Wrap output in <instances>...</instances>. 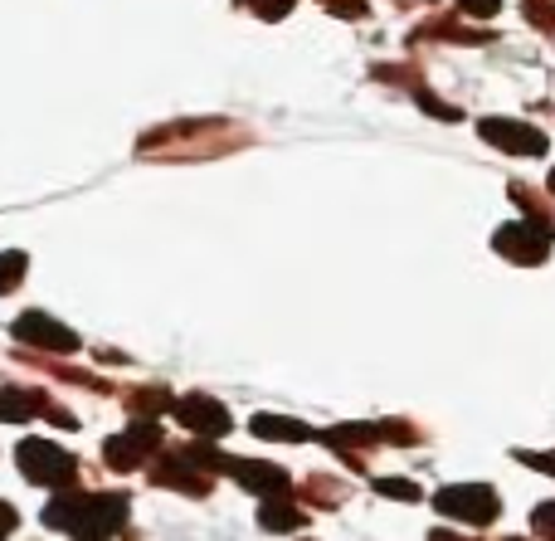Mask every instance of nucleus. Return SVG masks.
Here are the masks:
<instances>
[{
	"mask_svg": "<svg viewBox=\"0 0 555 541\" xmlns=\"http://www.w3.org/2000/svg\"><path fill=\"white\" fill-rule=\"evenodd\" d=\"M156 488H176V493H191V498H210L215 474H205L201 464L191 459V445H162L152 454V468H146Z\"/></svg>",
	"mask_w": 555,
	"mask_h": 541,
	"instance_id": "obj_3",
	"label": "nucleus"
},
{
	"mask_svg": "<svg viewBox=\"0 0 555 541\" xmlns=\"http://www.w3.org/2000/svg\"><path fill=\"white\" fill-rule=\"evenodd\" d=\"M434 507L463 527H492L502 517V498L488 484H449L434 493Z\"/></svg>",
	"mask_w": 555,
	"mask_h": 541,
	"instance_id": "obj_4",
	"label": "nucleus"
},
{
	"mask_svg": "<svg viewBox=\"0 0 555 541\" xmlns=\"http://www.w3.org/2000/svg\"><path fill=\"white\" fill-rule=\"evenodd\" d=\"M517 464H527V468H537V474H551V478H555V449H551V454H531V449H517Z\"/></svg>",
	"mask_w": 555,
	"mask_h": 541,
	"instance_id": "obj_21",
	"label": "nucleus"
},
{
	"mask_svg": "<svg viewBox=\"0 0 555 541\" xmlns=\"http://www.w3.org/2000/svg\"><path fill=\"white\" fill-rule=\"evenodd\" d=\"M371 488L380 498H395V503H420L424 498V488L410 484V478H371Z\"/></svg>",
	"mask_w": 555,
	"mask_h": 541,
	"instance_id": "obj_16",
	"label": "nucleus"
},
{
	"mask_svg": "<svg viewBox=\"0 0 555 541\" xmlns=\"http://www.w3.org/2000/svg\"><path fill=\"white\" fill-rule=\"evenodd\" d=\"M346 498H351V488H346L341 478H326V474L302 478V503L307 507H341Z\"/></svg>",
	"mask_w": 555,
	"mask_h": 541,
	"instance_id": "obj_15",
	"label": "nucleus"
},
{
	"mask_svg": "<svg viewBox=\"0 0 555 541\" xmlns=\"http://www.w3.org/2000/svg\"><path fill=\"white\" fill-rule=\"evenodd\" d=\"M249 429L259 439H278V445H307V439H322L312 425H302V420H287V415H254Z\"/></svg>",
	"mask_w": 555,
	"mask_h": 541,
	"instance_id": "obj_14",
	"label": "nucleus"
},
{
	"mask_svg": "<svg viewBox=\"0 0 555 541\" xmlns=\"http://www.w3.org/2000/svg\"><path fill=\"white\" fill-rule=\"evenodd\" d=\"M240 5H254V15H269V20H283L293 10V0H240Z\"/></svg>",
	"mask_w": 555,
	"mask_h": 541,
	"instance_id": "obj_22",
	"label": "nucleus"
},
{
	"mask_svg": "<svg viewBox=\"0 0 555 541\" xmlns=\"http://www.w3.org/2000/svg\"><path fill=\"white\" fill-rule=\"evenodd\" d=\"M10 332H15V342H25L35 351H78V332L54 322L49 312H20Z\"/></svg>",
	"mask_w": 555,
	"mask_h": 541,
	"instance_id": "obj_8",
	"label": "nucleus"
},
{
	"mask_svg": "<svg viewBox=\"0 0 555 541\" xmlns=\"http://www.w3.org/2000/svg\"><path fill=\"white\" fill-rule=\"evenodd\" d=\"M482 142L502 146V152H517V156H546V132L527 123H512V117H482L478 123Z\"/></svg>",
	"mask_w": 555,
	"mask_h": 541,
	"instance_id": "obj_10",
	"label": "nucleus"
},
{
	"mask_svg": "<svg viewBox=\"0 0 555 541\" xmlns=\"http://www.w3.org/2000/svg\"><path fill=\"white\" fill-rule=\"evenodd\" d=\"M551 191H555V171H551Z\"/></svg>",
	"mask_w": 555,
	"mask_h": 541,
	"instance_id": "obj_26",
	"label": "nucleus"
},
{
	"mask_svg": "<svg viewBox=\"0 0 555 541\" xmlns=\"http://www.w3.org/2000/svg\"><path fill=\"white\" fill-rule=\"evenodd\" d=\"M293 493L283 498H263L259 503V527L263 532H302L307 527V503H287Z\"/></svg>",
	"mask_w": 555,
	"mask_h": 541,
	"instance_id": "obj_13",
	"label": "nucleus"
},
{
	"mask_svg": "<svg viewBox=\"0 0 555 541\" xmlns=\"http://www.w3.org/2000/svg\"><path fill=\"white\" fill-rule=\"evenodd\" d=\"M15 527H20V513H15L10 503H0V541L15 537Z\"/></svg>",
	"mask_w": 555,
	"mask_h": 541,
	"instance_id": "obj_24",
	"label": "nucleus"
},
{
	"mask_svg": "<svg viewBox=\"0 0 555 541\" xmlns=\"http://www.w3.org/2000/svg\"><path fill=\"white\" fill-rule=\"evenodd\" d=\"M171 415L201 439H220V435H230V425H234L224 400H210V396H181L171 405Z\"/></svg>",
	"mask_w": 555,
	"mask_h": 541,
	"instance_id": "obj_9",
	"label": "nucleus"
},
{
	"mask_svg": "<svg viewBox=\"0 0 555 541\" xmlns=\"http://www.w3.org/2000/svg\"><path fill=\"white\" fill-rule=\"evenodd\" d=\"M531 532L546 537V541H555V503H541L537 513H531Z\"/></svg>",
	"mask_w": 555,
	"mask_h": 541,
	"instance_id": "obj_20",
	"label": "nucleus"
},
{
	"mask_svg": "<svg viewBox=\"0 0 555 541\" xmlns=\"http://www.w3.org/2000/svg\"><path fill=\"white\" fill-rule=\"evenodd\" d=\"M162 445L166 439H162V425H156V420H132L127 435H117L103 445V464L113 468V474H132V468H142Z\"/></svg>",
	"mask_w": 555,
	"mask_h": 541,
	"instance_id": "obj_6",
	"label": "nucleus"
},
{
	"mask_svg": "<svg viewBox=\"0 0 555 541\" xmlns=\"http://www.w3.org/2000/svg\"><path fill=\"white\" fill-rule=\"evenodd\" d=\"M224 474L240 478V484L249 488V493H259V498L293 493V478H287L278 464H263V459H234V454H224Z\"/></svg>",
	"mask_w": 555,
	"mask_h": 541,
	"instance_id": "obj_12",
	"label": "nucleus"
},
{
	"mask_svg": "<svg viewBox=\"0 0 555 541\" xmlns=\"http://www.w3.org/2000/svg\"><path fill=\"white\" fill-rule=\"evenodd\" d=\"M0 420L5 425H25V420H49L59 429H78V415L68 405H54L44 390H20V386H5L0 390Z\"/></svg>",
	"mask_w": 555,
	"mask_h": 541,
	"instance_id": "obj_7",
	"label": "nucleus"
},
{
	"mask_svg": "<svg viewBox=\"0 0 555 541\" xmlns=\"http://www.w3.org/2000/svg\"><path fill=\"white\" fill-rule=\"evenodd\" d=\"M132 498L127 493H83V488H59L44 507L49 532H68L74 541H113L127 532Z\"/></svg>",
	"mask_w": 555,
	"mask_h": 541,
	"instance_id": "obj_1",
	"label": "nucleus"
},
{
	"mask_svg": "<svg viewBox=\"0 0 555 541\" xmlns=\"http://www.w3.org/2000/svg\"><path fill=\"white\" fill-rule=\"evenodd\" d=\"M15 464H20V474L39 488H78V474H83L78 459L68 454V449H59L54 439H20Z\"/></svg>",
	"mask_w": 555,
	"mask_h": 541,
	"instance_id": "obj_2",
	"label": "nucleus"
},
{
	"mask_svg": "<svg viewBox=\"0 0 555 541\" xmlns=\"http://www.w3.org/2000/svg\"><path fill=\"white\" fill-rule=\"evenodd\" d=\"M429 541H482V537H463V532H443V527H439V532H429Z\"/></svg>",
	"mask_w": 555,
	"mask_h": 541,
	"instance_id": "obj_25",
	"label": "nucleus"
},
{
	"mask_svg": "<svg viewBox=\"0 0 555 541\" xmlns=\"http://www.w3.org/2000/svg\"><path fill=\"white\" fill-rule=\"evenodd\" d=\"M25 269H29V259H25L20 249H5V254H0V293L15 288V283L25 279Z\"/></svg>",
	"mask_w": 555,
	"mask_h": 541,
	"instance_id": "obj_17",
	"label": "nucleus"
},
{
	"mask_svg": "<svg viewBox=\"0 0 555 541\" xmlns=\"http://www.w3.org/2000/svg\"><path fill=\"white\" fill-rule=\"evenodd\" d=\"M414 103H420L424 113H434V117H449V123H459V117H463L453 103H439V98H434L429 88H414Z\"/></svg>",
	"mask_w": 555,
	"mask_h": 541,
	"instance_id": "obj_18",
	"label": "nucleus"
},
{
	"mask_svg": "<svg viewBox=\"0 0 555 541\" xmlns=\"http://www.w3.org/2000/svg\"><path fill=\"white\" fill-rule=\"evenodd\" d=\"M527 20L537 29H546V35H555V0H527Z\"/></svg>",
	"mask_w": 555,
	"mask_h": 541,
	"instance_id": "obj_19",
	"label": "nucleus"
},
{
	"mask_svg": "<svg viewBox=\"0 0 555 541\" xmlns=\"http://www.w3.org/2000/svg\"><path fill=\"white\" fill-rule=\"evenodd\" d=\"M492 244H498V254L512 263H541L555 244V224L546 215H527V220H517V224H502V230L492 234Z\"/></svg>",
	"mask_w": 555,
	"mask_h": 541,
	"instance_id": "obj_5",
	"label": "nucleus"
},
{
	"mask_svg": "<svg viewBox=\"0 0 555 541\" xmlns=\"http://www.w3.org/2000/svg\"><path fill=\"white\" fill-rule=\"evenodd\" d=\"M498 5H502V0H459V10H463V15H473V20L498 15Z\"/></svg>",
	"mask_w": 555,
	"mask_h": 541,
	"instance_id": "obj_23",
	"label": "nucleus"
},
{
	"mask_svg": "<svg viewBox=\"0 0 555 541\" xmlns=\"http://www.w3.org/2000/svg\"><path fill=\"white\" fill-rule=\"evenodd\" d=\"M322 445L336 449L346 468L365 474V449L385 445V425H380V420H375V425H336V429H326V435H322Z\"/></svg>",
	"mask_w": 555,
	"mask_h": 541,
	"instance_id": "obj_11",
	"label": "nucleus"
}]
</instances>
